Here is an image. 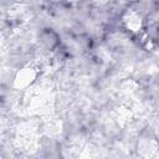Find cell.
<instances>
[{
  "label": "cell",
  "instance_id": "cell-1",
  "mask_svg": "<svg viewBox=\"0 0 159 159\" xmlns=\"http://www.w3.org/2000/svg\"><path fill=\"white\" fill-rule=\"evenodd\" d=\"M35 75H34V70L31 68H24V71H21L19 73V76L16 77V84L17 86H27L29 83L32 82Z\"/></svg>",
  "mask_w": 159,
  "mask_h": 159
}]
</instances>
